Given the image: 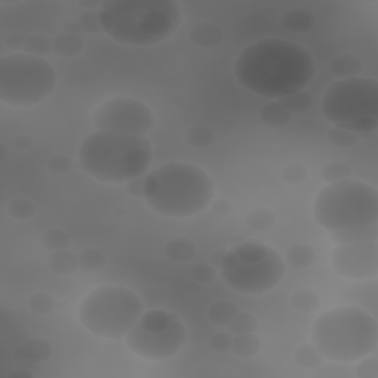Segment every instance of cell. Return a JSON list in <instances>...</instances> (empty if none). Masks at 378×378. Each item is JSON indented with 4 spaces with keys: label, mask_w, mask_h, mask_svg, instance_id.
I'll use <instances>...</instances> for the list:
<instances>
[{
    "label": "cell",
    "mask_w": 378,
    "mask_h": 378,
    "mask_svg": "<svg viewBox=\"0 0 378 378\" xmlns=\"http://www.w3.org/2000/svg\"><path fill=\"white\" fill-rule=\"evenodd\" d=\"M316 74V62L304 46L266 37L244 48L234 64V76L248 92L266 100L303 90Z\"/></svg>",
    "instance_id": "obj_1"
},
{
    "label": "cell",
    "mask_w": 378,
    "mask_h": 378,
    "mask_svg": "<svg viewBox=\"0 0 378 378\" xmlns=\"http://www.w3.org/2000/svg\"><path fill=\"white\" fill-rule=\"evenodd\" d=\"M97 15L102 33L128 46L160 45L182 22L175 0H104Z\"/></svg>",
    "instance_id": "obj_2"
},
{
    "label": "cell",
    "mask_w": 378,
    "mask_h": 378,
    "mask_svg": "<svg viewBox=\"0 0 378 378\" xmlns=\"http://www.w3.org/2000/svg\"><path fill=\"white\" fill-rule=\"evenodd\" d=\"M213 200V179L201 167L191 163L169 161L144 177V201L163 217L197 216Z\"/></svg>",
    "instance_id": "obj_3"
},
{
    "label": "cell",
    "mask_w": 378,
    "mask_h": 378,
    "mask_svg": "<svg viewBox=\"0 0 378 378\" xmlns=\"http://www.w3.org/2000/svg\"><path fill=\"white\" fill-rule=\"evenodd\" d=\"M154 148L147 136L95 130L79 148L81 170L102 184H128L147 175Z\"/></svg>",
    "instance_id": "obj_4"
},
{
    "label": "cell",
    "mask_w": 378,
    "mask_h": 378,
    "mask_svg": "<svg viewBox=\"0 0 378 378\" xmlns=\"http://www.w3.org/2000/svg\"><path fill=\"white\" fill-rule=\"evenodd\" d=\"M311 343L328 360L356 362L377 352V318L356 306L332 307L315 319Z\"/></svg>",
    "instance_id": "obj_5"
},
{
    "label": "cell",
    "mask_w": 378,
    "mask_h": 378,
    "mask_svg": "<svg viewBox=\"0 0 378 378\" xmlns=\"http://www.w3.org/2000/svg\"><path fill=\"white\" fill-rule=\"evenodd\" d=\"M320 111L335 128L347 129L360 137L378 132V80L374 77H349L335 80L327 88Z\"/></svg>",
    "instance_id": "obj_6"
},
{
    "label": "cell",
    "mask_w": 378,
    "mask_h": 378,
    "mask_svg": "<svg viewBox=\"0 0 378 378\" xmlns=\"http://www.w3.org/2000/svg\"><path fill=\"white\" fill-rule=\"evenodd\" d=\"M313 217L320 228L337 232L378 223V191L355 179L320 188L313 203Z\"/></svg>",
    "instance_id": "obj_7"
},
{
    "label": "cell",
    "mask_w": 378,
    "mask_h": 378,
    "mask_svg": "<svg viewBox=\"0 0 378 378\" xmlns=\"http://www.w3.org/2000/svg\"><path fill=\"white\" fill-rule=\"evenodd\" d=\"M145 312L137 294L123 285H101L89 291L79 304V320L95 337L124 340Z\"/></svg>",
    "instance_id": "obj_8"
},
{
    "label": "cell",
    "mask_w": 378,
    "mask_h": 378,
    "mask_svg": "<svg viewBox=\"0 0 378 378\" xmlns=\"http://www.w3.org/2000/svg\"><path fill=\"white\" fill-rule=\"evenodd\" d=\"M219 269L223 281L234 291L262 296L283 281L285 262L269 245L243 243L227 251Z\"/></svg>",
    "instance_id": "obj_9"
},
{
    "label": "cell",
    "mask_w": 378,
    "mask_h": 378,
    "mask_svg": "<svg viewBox=\"0 0 378 378\" xmlns=\"http://www.w3.org/2000/svg\"><path fill=\"white\" fill-rule=\"evenodd\" d=\"M57 83V69L46 58L24 52L0 58V101L9 107L39 105L55 92Z\"/></svg>",
    "instance_id": "obj_10"
},
{
    "label": "cell",
    "mask_w": 378,
    "mask_h": 378,
    "mask_svg": "<svg viewBox=\"0 0 378 378\" xmlns=\"http://www.w3.org/2000/svg\"><path fill=\"white\" fill-rule=\"evenodd\" d=\"M188 340L182 319L169 311H145L124 337L132 353L147 360H166L180 352Z\"/></svg>",
    "instance_id": "obj_11"
},
{
    "label": "cell",
    "mask_w": 378,
    "mask_h": 378,
    "mask_svg": "<svg viewBox=\"0 0 378 378\" xmlns=\"http://www.w3.org/2000/svg\"><path fill=\"white\" fill-rule=\"evenodd\" d=\"M96 130L147 136L156 126V116L144 102L128 96H114L93 111Z\"/></svg>",
    "instance_id": "obj_12"
},
{
    "label": "cell",
    "mask_w": 378,
    "mask_h": 378,
    "mask_svg": "<svg viewBox=\"0 0 378 378\" xmlns=\"http://www.w3.org/2000/svg\"><path fill=\"white\" fill-rule=\"evenodd\" d=\"M331 266L339 276L368 281L378 275V243L337 244L331 253Z\"/></svg>",
    "instance_id": "obj_13"
},
{
    "label": "cell",
    "mask_w": 378,
    "mask_h": 378,
    "mask_svg": "<svg viewBox=\"0 0 378 378\" xmlns=\"http://www.w3.org/2000/svg\"><path fill=\"white\" fill-rule=\"evenodd\" d=\"M343 299L349 306L360 307V309L370 312L372 316L377 318L378 285L375 281L370 284L363 283V284L347 288L343 294Z\"/></svg>",
    "instance_id": "obj_14"
},
{
    "label": "cell",
    "mask_w": 378,
    "mask_h": 378,
    "mask_svg": "<svg viewBox=\"0 0 378 378\" xmlns=\"http://www.w3.org/2000/svg\"><path fill=\"white\" fill-rule=\"evenodd\" d=\"M53 355V346L48 339L30 337L13 350V358L32 363L48 362Z\"/></svg>",
    "instance_id": "obj_15"
},
{
    "label": "cell",
    "mask_w": 378,
    "mask_h": 378,
    "mask_svg": "<svg viewBox=\"0 0 378 378\" xmlns=\"http://www.w3.org/2000/svg\"><path fill=\"white\" fill-rule=\"evenodd\" d=\"M223 30L213 22L195 24L188 33V39L197 48H215L223 40Z\"/></svg>",
    "instance_id": "obj_16"
},
{
    "label": "cell",
    "mask_w": 378,
    "mask_h": 378,
    "mask_svg": "<svg viewBox=\"0 0 378 378\" xmlns=\"http://www.w3.org/2000/svg\"><path fill=\"white\" fill-rule=\"evenodd\" d=\"M86 41L81 36L58 33L52 37V52L61 58H74L85 52Z\"/></svg>",
    "instance_id": "obj_17"
},
{
    "label": "cell",
    "mask_w": 378,
    "mask_h": 378,
    "mask_svg": "<svg viewBox=\"0 0 378 378\" xmlns=\"http://www.w3.org/2000/svg\"><path fill=\"white\" fill-rule=\"evenodd\" d=\"M331 240L335 244L347 243H377L378 241V223L365 227H355L331 234Z\"/></svg>",
    "instance_id": "obj_18"
},
{
    "label": "cell",
    "mask_w": 378,
    "mask_h": 378,
    "mask_svg": "<svg viewBox=\"0 0 378 378\" xmlns=\"http://www.w3.org/2000/svg\"><path fill=\"white\" fill-rule=\"evenodd\" d=\"M315 24L316 18L313 13L302 8L290 9L281 17V25L291 33H307L313 29Z\"/></svg>",
    "instance_id": "obj_19"
},
{
    "label": "cell",
    "mask_w": 378,
    "mask_h": 378,
    "mask_svg": "<svg viewBox=\"0 0 378 378\" xmlns=\"http://www.w3.org/2000/svg\"><path fill=\"white\" fill-rule=\"evenodd\" d=\"M164 255L172 262L185 263L197 256V245L187 236H175L166 243Z\"/></svg>",
    "instance_id": "obj_20"
},
{
    "label": "cell",
    "mask_w": 378,
    "mask_h": 378,
    "mask_svg": "<svg viewBox=\"0 0 378 378\" xmlns=\"http://www.w3.org/2000/svg\"><path fill=\"white\" fill-rule=\"evenodd\" d=\"M363 69L362 61L350 53H342L334 57L330 62V72L334 77L339 80L349 79V77H358L360 76Z\"/></svg>",
    "instance_id": "obj_21"
},
{
    "label": "cell",
    "mask_w": 378,
    "mask_h": 378,
    "mask_svg": "<svg viewBox=\"0 0 378 378\" xmlns=\"http://www.w3.org/2000/svg\"><path fill=\"white\" fill-rule=\"evenodd\" d=\"M49 269L60 276H67L74 274L79 268V255L72 250H60L53 251L48 259Z\"/></svg>",
    "instance_id": "obj_22"
},
{
    "label": "cell",
    "mask_w": 378,
    "mask_h": 378,
    "mask_svg": "<svg viewBox=\"0 0 378 378\" xmlns=\"http://www.w3.org/2000/svg\"><path fill=\"white\" fill-rule=\"evenodd\" d=\"M260 121L271 129H284L292 121V114L278 101L264 105L259 113Z\"/></svg>",
    "instance_id": "obj_23"
},
{
    "label": "cell",
    "mask_w": 378,
    "mask_h": 378,
    "mask_svg": "<svg viewBox=\"0 0 378 378\" xmlns=\"http://www.w3.org/2000/svg\"><path fill=\"white\" fill-rule=\"evenodd\" d=\"M284 259L294 269H309L316 262V251L309 244H296L285 251Z\"/></svg>",
    "instance_id": "obj_24"
},
{
    "label": "cell",
    "mask_w": 378,
    "mask_h": 378,
    "mask_svg": "<svg viewBox=\"0 0 378 378\" xmlns=\"http://www.w3.org/2000/svg\"><path fill=\"white\" fill-rule=\"evenodd\" d=\"M291 307L297 313L302 315H309L313 313L319 309L320 306V297L315 290L311 288H300L297 291L292 292V296L290 299Z\"/></svg>",
    "instance_id": "obj_25"
},
{
    "label": "cell",
    "mask_w": 378,
    "mask_h": 378,
    "mask_svg": "<svg viewBox=\"0 0 378 378\" xmlns=\"http://www.w3.org/2000/svg\"><path fill=\"white\" fill-rule=\"evenodd\" d=\"M245 225L255 232L271 231L276 225V216L268 207L251 208L245 216Z\"/></svg>",
    "instance_id": "obj_26"
},
{
    "label": "cell",
    "mask_w": 378,
    "mask_h": 378,
    "mask_svg": "<svg viewBox=\"0 0 378 378\" xmlns=\"http://www.w3.org/2000/svg\"><path fill=\"white\" fill-rule=\"evenodd\" d=\"M262 349V342L257 337V335L253 334H241V335H234V342H232V349L231 352L243 359L248 358H255L259 355Z\"/></svg>",
    "instance_id": "obj_27"
},
{
    "label": "cell",
    "mask_w": 378,
    "mask_h": 378,
    "mask_svg": "<svg viewBox=\"0 0 378 378\" xmlns=\"http://www.w3.org/2000/svg\"><path fill=\"white\" fill-rule=\"evenodd\" d=\"M238 313V307L229 300H217L213 304H210L207 316L213 325L217 327H228L229 322Z\"/></svg>",
    "instance_id": "obj_28"
},
{
    "label": "cell",
    "mask_w": 378,
    "mask_h": 378,
    "mask_svg": "<svg viewBox=\"0 0 378 378\" xmlns=\"http://www.w3.org/2000/svg\"><path fill=\"white\" fill-rule=\"evenodd\" d=\"M79 255V268L83 272L96 274L107 266V256L100 248H83Z\"/></svg>",
    "instance_id": "obj_29"
},
{
    "label": "cell",
    "mask_w": 378,
    "mask_h": 378,
    "mask_svg": "<svg viewBox=\"0 0 378 378\" xmlns=\"http://www.w3.org/2000/svg\"><path fill=\"white\" fill-rule=\"evenodd\" d=\"M278 102L294 116V114H303L306 113V111H309L313 100H312V95L307 93L303 89V90H297L281 97V100H278Z\"/></svg>",
    "instance_id": "obj_30"
},
{
    "label": "cell",
    "mask_w": 378,
    "mask_h": 378,
    "mask_svg": "<svg viewBox=\"0 0 378 378\" xmlns=\"http://www.w3.org/2000/svg\"><path fill=\"white\" fill-rule=\"evenodd\" d=\"M353 170L347 163L343 161H331L324 166V169L320 170V177L325 184H337V182L352 179Z\"/></svg>",
    "instance_id": "obj_31"
},
{
    "label": "cell",
    "mask_w": 378,
    "mask_h": 378,
    "mask_svg": "<svg viewBox=\"0 0 378 378\" xmlns=\"http://www.w3.org/2000/svg\"><path fill=\"white\" fill-rule=\"evenodd\" d=\"M322 359L324 358H322L319 350L312 343H303L296 349V352H294V360H296L297 365L307 370H313L319 367L322 363Z\"/></svg>",
    "instance_id": "obj_32"
},
{
    "label": "cell",
    "mask_w": 378,
    "mask_h": 378,
    "mask_svg": "<svg viewBox=\"0 0 378 378\" xmlns=\"http://www.w3.org/2000/svg\"><path fill=\"white\" fill-rule=\"evenodd\" d=\"M185 141L192 148H208L215 144L216 135L212 129L207 128V126H194V128L187 132Z\"/></svg>",
    "instance_id": "obj_33"
},
{
    "label": "cell",
    "mask_w": 378,
    "mask_h": 378,
    "mask_svg": "<svg viewBox=\"0 0 378 378\" xmlns=\"http://www.w3.org/2000/svg\"><path fill=\"white\" fill-rule=\"evenodd\" d=\"M22 50L27 55H33V57L46 58L48 55L52 53V39L45 34L27 36Z\"/></svg>",
    "instance_id": "obj_34"
},
{
    "label": "cell",
    "mask_w": 378,
    "mask_h": 378,
    "mask_svg": "<svg viewBox=\"0 0 378 378\" xmlns=\"http://www.w3.org/2000/svg\"><path fill=\"white\" fill-rule=\"evenodd\" d=\"M257 318L250 312H240L234 316V319L228 324V331L234 335L241 334H253L257 331Z\"/></svg>",
    "instance_id": "obj_35"
},
{
    "label": "cell",
    "mask_w": 378,
    "mask_h": 378,
    "mask_svg": "<svg viewBox=\"0 0 378 378\" xmlns=\"http://www.w3.org/2000/svg\"><path fill=\"white\" fill-rule=\"evenodd\" d=\"M55 307H57V300H55V297L50 292L39 291V292H34L29 299L30 312L39 316L50 315L55 311Z\"/></svg>",
    "instance_id": "obj_36"
},
{
    "label": "cell",
    "mask_w": 378,
    "mask_h": 378,
    "mask_svg": "<svg viewBox=\"0 0 378 378\" xmlns=\"http://www.w3.org/2000/svg\"><path fill=\"white\" fill-rule=\"evenodd\" d=\"M69 243H72V236L64 229L55 228V229H49L41 236V244L49 251H60V250H65L68 248Z\"/></svg>",
    "instance_id": "obj_37"
},
{
    "label": "cell",
    "mask_w": 378,
    "mask_h": 378,
    "mask_svg": "<svg viewBox=\"0 0 378 378\" xmlns=\"http://www.w3.org/2000/svg\"><path fill=\"white\" fill-rule=\"evenodd\" d=\"M8 215L20 222L30 220L36 215V204L29 198H17L8 205Z\"/></svg>",
    "instance_id": "obj_38"
},
{
    "label": "cell",
    "mask_w": 378,
    "mask_h": 378,
    "mask_svg": "<svg viewBox=\"0 0 378 378\" xmlns=\"http://www.w3.org/2000/svg\"><path fill=\"white\" fill-rule=\"evenodd\" d=\"M281 176H283V180L287 182L288 185L297 187V185L304 184L306 180H309L311 172L302 163H291V164L284 167L283 172H281Z\"/></svg>",
    "instance_id": "obj_39"
},
{
    "label": "cell",
    "mask_w": 378,
    "mask_h": 378,
    "mask_svg": "<svg viewBox=\"0 0 378 378\" xmlns=\"http://www.w3.org/2000/svg\"><path fill=\"white\" fill-rule=\"evenodd\" d=\"M328 137V142L335 147V148H342V149H346V148H352L355 147L358 142H359V136L353 132H350L347 129H342V128H334L328 132L327 135Z\"/></svg>",
    "instance_id": "obj_40"
},
{
    "label": "cell",
    "mask_w": 378,
    "mask_h": 378,
    "mask_svg": "<svg viewBox=\"0 0 378 378\" xmlns=\"http://www.w3.org/2000/svg\"><path fill=\"white\" fill-rule=\"evenodd\" d=\"M189 278L200 285L212 284L216 279V268L210 263H197L191 268Z\"/></svg>",
    "instance_id": "obj_41"
},
{
    "label": "cell",
    "mask_w": 378,
    "mask_h": 378,
    "mask_svg": "<svg viewBox=\"0 0 378 378\" xmlns=\"http://www.w3.org/2000/svg\"><path fill=\"white\" fill-rule=\"evenodd\" d=\"M232 342H234V334L229 331H219L213 334L208 340L210 347H212L216 353H228L232 349Z\"/></svg>",
    "instance_id": "obj_42"
},
{
    "label": "cell",
    "mask_w": 378,
    "mask_h": 378,
    "mask_svg": "<svg viewBox=\"0 0 378 378\" xmlns=\"http://www.w3.org/2000/svg\"><path fill=\"white\" fill-rule=\"evenodd\" d=\"M79 24L81 27V30L89 34H102V29L100 24V15H97V11H85L79 17Z\"/></svg>",
    "instance_id": "obj_43"
},
{
    "label": "cell",
    "mask_w": 378,
    "mask_h": 378,
    "mask_svg": "<svg viewBox=\"0 0 378 378\" xmlns=\"http://www.w3.org/2000/svg\"><path fill=\"white\" fill-rule=\"evenodd\" d=\"M46 166H48V170L50 173L62 176V175H67L69 170H72L73 161L69 157L64 156V154H55V156H52L48 160Z\"/></svg>",
    "instance_id": "obj_44"
},
{
    "label": "cell",
    "mask_w": 378,
    "mask_h": 378,
    "mask_svg": "<svg viewBox=\"0 0 378 378\" xmlns=\"http://www.w3.org/2000/svg\"><path fill=\"white\" fill-rule=\"evenodd\" d=\"M355 374L359 378H378V359L365 356L356 360Z\"/></svg>",
    "instance_id": "obj_45"
},
{
    "label": "cell",
    "mask_w": 378,
    "mask_h": 378,
    "mask_svg": "<svg viewBox=\"0 0 378 378\" xmlns=\"http://www.w3.org/2000/svg\"><path fill=\"white\" fill-rule=\"evenodd\" d=\"M144 177H136L129 180L126 184V189H128V194L132 195L133 198H144Z\"/></svg>",
    "instance_id": "obj_46"
},
{
    "label": "cell",
    "mask_w": 378,
    "mask_h": 378,
    "mask_svg": "<svg viewBox=\"0 0 378 378\" xmlns=\"http://www.w3.org/2000/svg\"><path fill=\"white\" fill-rule=\"evenodd\" d=\"M210 207H212L213 212L219 216H227L232 212V203L229 200H225V198H219V200H213V203L210 204Z\"/></svg>",
    "instance_id": "obj_47"
},
{
    "label": "cell",
    "mask_w": 378,
    "mask_h": 378,
    "mask_svg": "<svg viewBox=\"0 0 378 378\" xmlns=\"http://www.w3.org/2000/svg\"><path fill=\"white\" fill-rule=\"evenodd\" d=\"M25 40H27V36L21 33H11L5 39V45L12 49H22L25 45Z\"/></svg>",
    "instance_id": "obj_48"
},
{
    "label": "cell",
    "mask_w": 378,
    "mask_h": 378,
    "mask_svg": "<svg viewBox=\"0 0 378 378\" xmlns=\"http://www.w3.org/2000/svg\"><path fill=\"white\" fill-rule=\"evenodd\" d=\"M13 145H15L20 149L27 151V149L33 148L34 141H33V137L30 135H18L15 139H13Z\"/></svg>",
    "instance_id": "obj_49"
},
{
    "label": "cell",
    "mask_w": 378,
    "mask_h": 378,
    "mask_svg": "<svg viewBox=\"0 0 378 378\" xmlns=\"http://www.w3.org/2000/svg\"><path fill=\"white\" fill-rule=\"evenodd\" d=\"M64 33H68V34H74V36H80L83 33L81 30V27L79 24V21H72V22H67L64 25V29H62Z\"/></svg>",
    "instance_id": "obj_50"
},
{
    "label": "cell",
    "mask_w": 378,
    "mask_h": 378,
    "mask_svg": "<svg viewBox=\"0 0 378 378\" xmlns=\"http://www.w3.org/2000/svg\"><path fill=\"white\" fill-rule=\"evenodd\" d=\"M33 377H34V374L30 371L17 370V371H12L11 374H8L6 378H33Z\"/></svg>",
    "instance_id": "obj_51"
},
{
    "label": "cell",
    "mask_w": 378,
    "mask_h": 378,
    "mask_svg": "<svg viewBox=\"0 0 378 378\" xmlns=\"http://www.w3.org/2000/svg\"><path fill=\"white\" fill-rule=\"evenodd\" d=\"M9 157V151H8V147L5 144H0V164L6 163Z\"/></svg>",
    "instance_id": "obj_52"
},
{
    "label": "cell",
    "mask_w": 378,
    "mask_h": 378,
    "mask_svg": "<svg viewBox=\"0 0 378 378\" xmlns=\"http://www.w3.org/2000/svg\"><path fill=\"white\" fill-rule=\"evenodd\" d=\"M225 253H227L225 250H220V251H217V253L213 256V266H215V268H220V263H222L223 256H225Z\"/></svg>",
    "instance_id": "obj_53"
},
{
    "label": "cell",
    "mask_w": 378,
    "mask_h": 378,
    "mask_svg": "<svg viewBox=\"0 0 378 378\" xmlns=\"http://www.w3.org/2000/svg\"><path fill=\"white\" fill-rule=\"evenodd\" d=\"M0 4L2 5H15V4H20L18 0H0Z\"/></svg>",
    "instance_id": "obj_54"
}]
</instances>
